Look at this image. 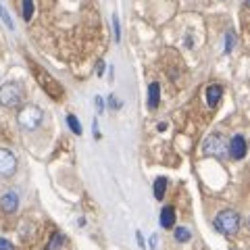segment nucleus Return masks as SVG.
I'll use <instances>...</instances> for the list:
<instances>
[{
  "label": "nucleus",
  "instance_id": "nucleus-1",
  "mask_svg": "<svg viewBox=\"0 0 250 250\" xmlns=\"http://www.w3.org/2000/svg\"><path fill=\"white\" fill-rule=\"evenodd\" d=\"M240 223H242L240 215L236 213V210H229V208L228 210H221V213L215 217V221H213L215 229L219 233H223V236H233V233H238Z\"/></svg>",
  "mask_w": 250,
  "mask_h": 250
},
{
  "label": "nucleus",
  "instance_id": "nucleus-2",
  "mask_svg": "<svg viewBox=\"0 0 250 250\" xmlns=\"http://www.w3.org/2000/svg\"><path fill=\"white\" fill-rule=\"evenodd\" d=\"M42 119H44V111L38 104H27V106H23L21 111L17 113L19 127H23L25 131L38 129V125L42 123Z\"/></svg>",
  "mask_w": 250,
  "mask_h": 250
},
{
  "label": "nucleus",
  "instance_id": "nucleus-3",
  "mask_svg": "<svg viewBox=\"0 0 250 250\" xmlns=\"http://www.w3.org/2000/svg\"><path fill=\"white\" fill-rule=\"evenodd\" d=\"M23 100V88L17 82H6L0 85V104L6 108L19 106Z\"/></svg>",
  "mask_w": 250,
  "mask_h": 250
},
{
  "label": "nucleus",
  "instance_id": "nucleus-4",
  "mask_svg": "<svg viewBox=\"0 0 250 250\" xmlns=\"http://www.w3.org/2000/svg\"><path fill=\"white\" fill-rule=\"evenodd\" d=\"M202 154L215 156V159H225V156H228V140L221 134H210L205 142H202Z\"/></svg>",
  "mask_w": 250,
  "mask_h": 250
},
{
  "label": "nucleus",
  "instance_id": "nucleus-5",
  "mask_svg": "<svg viewBox=\"0 0 250 250\" xmlns=\"http://www.w3.org/2000/svg\"><path fill=\"white\" fill-rule=\"evenodd\" d=\"M17 171V156H15L9 148H0V177L9 179Z\"/></svg>",
  "mask_w": 250,
  "mask_h": 250
},
{
  "label": "nucleus",
  "instance_id": "nucleus-6",
  "mask_svg": "<svg viewBox=\"0 0 250 250\" xmlns=\"http://www.w3.org/2000/svg\"><path fill=\"white\" fill-rule=\"evenodd\" d=\"M31 71H36L38 75H40V80H38V82H40V83L44 85V90H46V92L52 94V98H61L62 88H61V85H59L57 82L52 80V77H48V75H46V73L42 71L40 67H36V65H31Z\"/></svg>",
  "mask_w": 250,
  "mask_h": 250
},
{
  "label": "nucleus",
  "instance_id": "nucleus-7",
  "mask_svg": "<svg viewBox=\"0 0 250 250\" xmlns=\"http://www.w3.org/2000/svg\"><path fill=\"white\" fill-rule=\"evenodd\" d=\"M229 146V154L233 156V159H244L246 156V138L242 136V134H238V136H233V140L228 144Z\"/></svg>",
  "mask_w": 250,
  "mask_h": 250
},
{
  "label": "nucleus",
  "instance_id": "nucleus-8",
  "mask_svg": "<svg viewBox=\"0 0 250 250\" xmlns=\"http://www.w3.org/2000/svg\"><path fill=\"white\" fill-rule=\"evenodd\" d=\"M0 207H2L4 213H17V208H19V196H17V192H6L0 196Z\"/></svg>",
  "mask_w": 250,
  "mask_h": 250
},
{
  "label": "nucleus",
  "instance_id": "nucleus-9",
  "mask_svg": "<svg viewBox=\"0 0 250 250\" xmlns=\"http://www.w3.org/2000/svg\"><path fill=\"white\" fill-rule=\"evenodd\" d=\"M221 96H223V88L219 83H210L207 88V104L210 108H217V104L221 103Z\"/></svg>",
  "mask_w": 250,
  "mask_h": 250
},
{
  "label": "nucleus",
  "instance_id": "nucleus-10",
  "mask_svg": "<svg viewBox=\"0 0 250 250\" xmlns=\"http://www.w3.org/2000/svg\"><path fill=\"white\" fill-rule=\"evenodd\" d=\"M161 103V85L152 82L148 85V108H156Z\"/></svg>",
  "mask_w": 250,
  "mask_h": 250
},
{
  "label": "nucleus",
  "instance_id": "nucleus-11",
  "mask_svg": "<svg viewBox=\"0 0 250 250\" xmlns=\"http://www.w3.org/2000/svg\"><path fill=\"white\" fill-rule=\"evenodd\" d=\"M161 225L165 229H169V228H173L175 225V208L173 207H165L161 210Z\"/></svg>",
  "mask_w": 250,
  "mask_h": 250
},
{
  "label": "nucleus",
  "instance_id": "nucleus-12",
  "mask_svg": "<svg viewBox=\"0 0 250 250\" xmlns=\"http://www.w3.org/2000/svg\"><path fill=\"white\" fill-rule=\"evenodd\" d=\"M62 244H65V236L61 231H54L52 238L48 240V244H46V250H61Z\"/></svg>",
  "mask_w": 250,
  "mask_h": 250
},
{
  "label": "nucleus",
  "instance_id": "nucleus-13",
  "mask_svg": "<svg viewBox=\"0 0 250 250\" xmlns=\"http://www.w3.org/2000/svg\"><path fill=\"white\" fill-rule=\"evenodd\" d=\"M165 192H167V179L165 177H159L154 182V198L156 200H163V198H165Z\"/></svg>",
  "mask_w": 250,
  "mask_h": 250
},
{
  "label": "nucleus",
  "instance_id": "nucleus-14",
  "mask_svg": "<svg viewBox=\"0 0 250 250\" xmlns=\"http://www.w3.org/2000/svg\"><path fill=\"white\" fill-rule=\"evenodd\" d=\"M67 125L71 127V131H73L75 136H80V134H82V125H80V121H77V117H75V115H71V113L67 115Z\"/></svg>",
  "mask_w": 250,
  "mask_h": 250
},
{
  "label": "nucleus",
  "instance_id": "nucleus-15",
  "mask_svg": "<svg viewBox=\"0 0 250 250\" xmlns=\"http://www.w3.org/2000/svg\"><path fill=\"white\" fill-rule=\"evenodd\" d=\"M23 2V19L29 21L34 17V0H21Z\"/></svg>",
  "mask_w": 250,
  "mask_h": 250
},
{
  "label": "nucleus",
  "instance_id": "nucleus-16",
  "mask_svg": "<svg viewBox=\"0 0 250 250\" xmlns=\"http://www.w3.org/2000/svg\"><path fill=\"white\" fill-rule=\"evenodd\" d=\"M190 238H192V233L188 228H175V240L177 242H188Z\"/></svg>",
  "mask_w": 250,
  "mask_h": 250
},
{
  "label": "nucleus",
  "instance_id": "nucleus-17",
  "mask_svg": "<svg viewBox=\"0 0 250 250\" xmlns=\"http://www.w3.org/2000/svg\"><path fill=\"white\" fill-rule=\"evenodd\" d=\"M113 36L117 42H121V23H119V15H113Z\"/></svg>",
  "mask_w": 250,
  "mask_h": 250
},
{
  "label": "nucleus",
  "instance_id": "nucleus-18",
  "mask_svg": "<svg viewBox=\"0 0 250 250\" xmlns=\"http://www.w3.org/2000/svg\"><path fill=\"white\" fill-rule=\"evenodd\" d=\"M233 46H236V36H233V31H228L225 34V52H231Z\"/></svg>",
  "mask_w": 250,
  "mask_h": 250
},
{
  "label": "nucleus",
  "instance_id": "nucleus-19",
  "mask_svg": "<svg viewBox=\"0 0 250 250\" xmlns=\"http://www.w3.org/2000/svg\"><path fill=\"white\" fill-rule=\"evenodd\" d=\"M0 19L4 21V25L9 27V29H13L15 25H13V21H11V17H9V11L4 9V4H0Z\"/></svg>",
  "mask_w": 250,
  "mask_h": 250
},
{
  "label": "nucleus",
  "instance_id": "nucleus-20",
  "mask_svg": "<svg viewBox=\"0 0 250 250\" xmlns=\"http://www.w3.org/2000/svg\"><path fill=\"white\" fill-rule=\"evenodd\" d=\"M0 250H15V246L11 244V242H9V240L0 238Z\"/></svg>",
  "mask_w": 250,
  "mask_h": 250
},
{
  "label": "nucleus",
  "instance_id": "nucleus-21",
  "mask_svg": "<svg viewBox=\"0 0 250 250\" xmlns=\"http://www.w3.org/2000/svg\"><path fill=\"white\" fill-rule=\"evenodd\" d=\"M94 104H96V108H98V113H103L104 111V100L100 98V96H96V100H94Z\"/></svg>",
  "mask_w": 250,
  "mask_h": 250
},
{
  "label": "nucleus",
  "instance_id": "nucleus-22",
  "mask_svg": "<svg viewBox=\"0 0 250 250\" xmlns=\"http://www.w3.org/2000/svg\"><path fill=\"white\" fill-rule=\"evenodd\" d=\"M104 69H106V65H104V61H98V67H96V75H98V77H103V73H104Z\"/></svg>",
  "mask_w": 250,
  "mask_h": 250
},
{
  "label": "nucleus",
  "instance_id": "nucleus-23",
  "mask_svg": "<svg viewBox=\"0 0 250 250\" xmlns=\"http://www.w3.org/2000/svg\"><path fill=\"white\" fill-rule=\"evenodd\" d=\"M108 106H111V108H117V106H119V103H117V98H115V96L108 98Z\"/></svg>",
  "mask_w": 250,
  "mask_h": 250
},
{
  "label": "nucleus",
  "instance_id": "nucleus-24",
  "mask_svg": "<svg viewBox=\"0 0 250 250\" xmlns=\"http://www.w3.org/2000/svg\"><path fill=\"white\" fill-rule=\"evenodd\" d=\"M136 238H138V244H140V248H146V246H144V238H142V233L136 231Z\"/></svg>",
  "mask_w": 250,
  "mask_h": 250
},
{
  "label": "nucleus",
  "instance_id": "nucleus-25",
  "mask_svg": "<svg viewBox=\"0 0 250 250\" xmlns=\"http://www.w3.org/2000/svg\"><path fill=\"white\" fill-rule=\"evenodd\" d=\"M156 240H159L156 236H150V250H154V248H156Z\"/></svg>",
  "mask_w": 250,
  "mask_h": 250
}]
</instances>
